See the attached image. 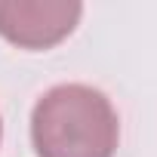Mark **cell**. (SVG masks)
I'll list each match as a JSON object with an SVG mask.
<instances>
[{"label": "cell", "mask_w": 157, "mask_h": 157, "mask_svg": "<svg viewBox=\"0 0 157 157\" xmlns=\"http://www.w3.org/2000/svg\"><path fill=\"white\" fill-rule=\"evenodd\" d=\"M0 139H3V120H0Z\"/></svg>", "instance_id": "3"}, {"label": "cell", "mask_w": 157, "mask_h": 157, "mask_svg": "<svg viewBox=\"0 0 157 157\" xmlns=\"http://www.w3.org/2000/svg\"><path fill=\"white\" fill-rule=\"evenodd\" d=\"M31 145L37 157H114L117 108L90 83H59L31 108Z\"/></svg>", "instance_id": "1"}, {"label": "cell", "mask_w": 157, "mask_h": 157, "mask_svg": "<svg viewBox=\"0 0 157 157\" xmlns=\"http://www.w3.org/2000/svg\"><path fill=\"white\" fill-rule=\"evenodd\" d=\"M77 0H0V37L19 49H52L80 25Z\"/></svg>", "instance_id": "2"}]
</instances>
